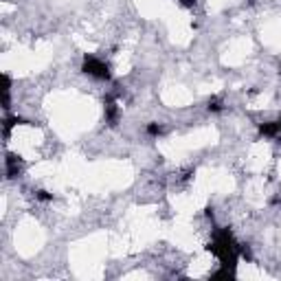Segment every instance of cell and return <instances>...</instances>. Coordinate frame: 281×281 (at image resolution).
Listing matches in <instances>:
<instances>
[{
  "instance_id": "6da1fadb",
  "label": "cell",
  "mask_w": 281,
  "mask_h": 281,
  "mask_svg": "<svg viewBox=\"0 0 281 281\" xmlns=\"http://www.w3.org/2000/svg\"><path fill=\"white\" fill-rule=\"evenodd\" d=\"M206 250L211 255H215L222 261V266H228V268H235V261L240 257V244L235 241V237H233V233L228 228H220L215 233L213 241L206 246Z\"/></svg>"
},
{
  "instance_id": "7a4b0ae2",
  "label": "cell",
  "mask_w": 281,
  "mask_h": 281,
  "mask_svg": "<svg viewBox=\"0 0 281 281\" xmlns=\"http://www.w3.org/2000/svg\"><path fill=\"white\" fill-rule=\"evenodd\" d=\"M81 70L86 75H90V77L101 79V81H108V79L112 77V73H110V66L105 64V61H101L99 57H95V55H83Z\"/></svg>"
},
{
  "instance_id": "3957f363",
  "label": "cell",
  "mask_w": 281,
  "mask_h": 281,
  "mask_svg": "<svg viewBox=\"0 0 281 281\" xmlns=\"http://www.w3.org/2000/svg\"><path fill=\"white\" fill-rule=\"evenodd\" d=\"M103 110H105V121H108V125L114 127L119 123V105H117V101H114L112 97H105Z\"/></svg>"
},
{
  "instance_id": "277c9868",
  "label": "cell",
  "mask_w": 281,
  "mask_h": 281,
  "mask_svg": "<svg viewBox=\"0 0 281 281\" xmlns=\"http://www.w3.org/2000/svg\"><path fill=\"white\" fill-rule=\"evenodd\" d=\"M4 171H7V178H16V176H20L22 171V161L20 156H16V154H7V161H4Z\"/></svg>"
},
{
  "instance_id": "5b68a950",
  "label": "cell",
  "mask_w": 281,
  "mask_h": 281,
  "mask_svg": "<svg viewBox=\"0 0 281 281\" xmlns=\"http://www.w3.org/2000/svg\"><path fill=\"white\" fill-rule=\"evenodd\" d=\"M16 125H29V121L22 117H7L2 121V132H4V139H9V134H11V127Z\"/></svg>"
},
{
  "instance_id": "8992f818",
  "label": "cell",
  "mask_w": 281,
  "mask_h": 281,
  "mask_svg": "<svg viewBox=\"0 0 281 281\" xmlns=\"http://www.w3.org/2000/svg\"><path fill=\"white\" fill-rule=\"evenodd\" d=\"M259 134L261 136H279L281 134V123L279 121H268L259 125Z\"/></svg>"
},
{
  "instance_id": "52a82bcc",
  "label": "cell",
  "mask_w": 281,
  "mask_h": 281,
  "mask_svg": "<svg viewBox=\"0 0 281 281\" xmlns=\"http://www.w3.org/2000/svg\"><path fill=\"white\" fill-rule=\"evenodd\" d=\"M9 90H11V79L9 75H2V108H9Z\"/></svg>"
},
{
  "instance_id": "ba28073f",
  "label": "cell",
  "mask_w": 281,
  "mask_h": 281,
  "mask_svg": "<svg viewBox=\"0 0 281 281\" xmlns=\"http://www.w3.org/2000/svg\"><path fill=\"white\" fill-rule=\"evenodd\" d=\"M206 110H209V112H220V110H222V99H220V97H213V99H209V105H206Z\"/></svg>"
},
{
  "instance_id": "9c48e42d",
  "label": "cell",
  "mask_w": 281,
  "mask_h": 281,
  "mask_svg": "<svg viewBox=\"0 0 281 281\" xmlns=\"http://www.w3.org/2000/svg\"><path fill=\"white\" fill-rule=\"evenodd\" d=\"M147 134H149V136L162 134V125H161V123H149V125H147Z\"/></svg>"
},
{
  "instance_id": "30bf717a",
  "label": "cell",
  "mask_w": 281,
  "mask_h": 281,
  "mask_svg": "<svg viewBox=\"0 0 281 281\" xmlns=\"http://www.w3.org/2000/svg\"><path fill=\"white\" fill-rule=\"evenodd\" d=\"M35 198H38L40 202H51L53 200V196L48 191H44V189H40V191H35Z\"/></svg>"
},
{
  "instance_id": "8fae6325",
  "label": "cell",
  "mask_w": 281,
  "mask_h": 281,
  "mask_svg": "<svg viewBox=\"0 0 281 281\" xmlns=\"http://www.w3.org/2000/svg\"><path fill=\"white\" fill-rule=\"evenodd\" d=\"M206 218H211V220H213V209H211V206H206Z\"/></svg>"
},
{
  "instance_id": "7c38bea8",
  "label": "cell",
  "mask_w": 281,
  "mask_h": 281,
  "mask_svg": "<svg viewBox=\"0 0 281 281\" xmlns=\"http://www.w3.org/2000/svg\"><path fill=\"white\" fill-rule=\"evenodd\" d=\"M279 123H281V121H279Z\"/></svg>"
}]
</instances>
